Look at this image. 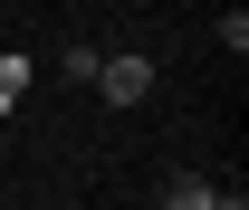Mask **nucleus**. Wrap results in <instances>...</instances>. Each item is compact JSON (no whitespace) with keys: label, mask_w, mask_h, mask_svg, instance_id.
I'll return each instance as SVG.
<instances>
[{"label":"nucleus","mask_w":249,"mask_h":210,"mask_svg":"<svg viewBox=\"0 0 249 210\" xmlns=\"http://www.w3.org/2000/svg\"><path fill=\"white\" fill-rule=\"evenodd\" d=\"M211 210H249V201H230V191H220V201H211Z\"/></svg>","instance_id":"nucleus-4"},{"label":"nucleus","mask_w":249,"mask_h":210,"mask_svg":"<svg viewBox=\"0 0 249 210\" xmlns=\"http://www.w3.org/2000/svg\"><path fill=\"white\" fill-rule=\"evenodd\" d=\"M19 96H29V58H0V115H10Z\"/></svg>","instance_id":"nucleus-3"},{"label":"nucleus","mask_w":249,"mask_h":210,"mask_svg":"<svg viewBox=\"0 0 249 210\" xmlns=\"http://www.w3.org/2000/svg\"><path fill=\"white\" fill-rule=\"evenodd\" d=\"M211 201H220V191L201 172H173V181H163V210H211Z\"/></svg>","instance_id":"nucleus-2"},{"label":"nucleus","mask_w":249,"mask_h":210,"mask_svg":"<svg viewBox=\"0 0 249 210\" xmlns=\"http://www.w3.org/2000/svg\"><path fill=\"white\" fill-rule=\"evenodd\" d=\"M106 105H144L154 96V58H96V77H87Z\"/></svg>","instance_id":"nucleus-1"}]
</instances>
